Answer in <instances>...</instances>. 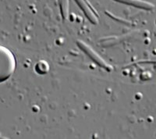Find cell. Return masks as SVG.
<instances>
[{
  "instance_id": "cell-1",
  "label": "cell",
  "mask_w": 156,
  "mask_h": 139,
  "mask_svg": "<svg viewBox=\"0 0 156 139\" xmlns=\"http://www.w3.org/2000/svg\"><path fill=\"white\" fill-rule=\"evenodd\" d=\"M16 68L14 55L9 48L0 45V83L11 77Z\"/></svg>"
},
{
  "instance_id": "cell-2",
  "label": "cell",
  "mask_w": 156,
  "mask_h": 139,
  "mask_svg": "<svg viewBox=\"0 0 156 139\" xmlns=\"http://www.w3.org/2000/svg\"><path fill=\"white\" fill-rule=\"evenodd\" d=\"M76 45H78V47H79L83 52H85V53L87 54L89 57L92 59L95 63H97L98 66L104 68V69L108 70V71L112 70V66H111V65L108 64V62H105V61L104 60V59L101 58V56H100V55H98V54L90 45H87V43L81 41V40H77V41H76Z\"/></svg>"
},
{
  "instance_id": "cell-3",
  "label": "cell",
  "mask_w": 156,
  "mask_h": 139,
  "mask_svg": "<svg viewBox=\"0 0 156 139\" xmlns=\"http://www.w3.org/2000/svg\"><path fill=\"white\" fill-rule=\"evenodd\" d=\"M75 2L77 3V5L80 6V9L83 11L85 16H87V19L90 20V22L94 24H97L98 23V17L95 16L93 11L90 9V8L89 7L88 5L86 3V2L84 0H75Z\"/></svg>"
},
{
  "instance_id": "cell-4",
  "label": "cell",
  "mask_w": 156,
  "mask_h": 139,
  "mask_svg": "<svg viewBox=\"0 0 156 139\" xmlns=\"http://www.w3.org/2000/svg\"><path fill=\"white\" fill-rule=\"evenodd\" d=\"M116 2H121V3L126 4V5H130L137 8H141V9H151L152 5L148 2H144L141 0H115Z\"/></svg>"
},
{
  "instance_id": "cell-5",
  "label": "cell",
  "mask_w": 156,
  "mask_h": 139,
  "mask_svg": "<svg viewBox=\"0 0 156 139\" xmlns=\"http://www.w3.org/2000/svg\"><path fill=\"white\" fill-rule=\"evenodd\" d=\"M68 4H69L68 0H61V12H62V16L64 19H66L68 16Z\"/></svg>"
}]
</instances>
